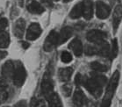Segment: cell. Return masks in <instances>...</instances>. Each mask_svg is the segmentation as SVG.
<instances>
[{"label": "cell", "mask_w": 122, "mask_h": 107, "mask_svg": "<svg viewBox=\"0 0 122 107\" xmlns=\"http://www.w3.org/2000/svg\"><path fill=\"white\" fill-rule=\"evenodd\" d=\"M118 52H119V45H118V41L116 39H114L112 41V49L110 50V55L109 57L111 58V60H113L116 58L118 55Z\"/></svg>", "instance_id": "obj_21"}, {"label": "cell", "mask_w": 122, "mask_h": 107, "mask_svg": "<svg viewBox=\"0 0 122 107\" xmlns=\"http://www.w3.org/2000/svg\"><path fill=\"white\" fill-rule=\"evenodd\" d=\"M8 97V93L5 91H3V92H0V104H2L5 101Z\"/></svg>", "instance_id": "obj_29"}, {"label": "cell", "mask_w": 122, "mask_h": 107, "mask_svg": "<svg viewBox=\"0 0 122 107\" xmlns=\"http://www.w3.org/2000/svg\"><path fill=\"white\" fill-rule=\"evenodd\" d=\"M41 3L47 7H52L53 6V0H41Z\"/></svg>", "instance_id": "obj_30"}, {"label": "cell", "mask_w": 122, "mask_h": 107, "mask_svg": "<svg viewBox=\"0 0 122 107\" xmlns=\"http://www.w3.org/2000/svg\"><path fill=\"white\" fill-rule=\"evenodd\" d=\"M26 8H27V11H29V12H31V13H33V14H41V13H43L45 11L44 7H43L39 2H37L35 0L30 1V2L27 4Z\"/></svg>", "instance_id": "obj_14"}, {"label": "cell", "mask_w": 122, "mask_h": 107, "mask_svg": "<svg viewBox=\"0 0 122 107\" xmlns=\"http://www.w3.org/2000/svg\"><path fill=\"white\" fill-rule=\"evenodd\" d=\"M55 1H59V0H55Z\"/></svg>", "instance_id": "obj_34"}, {"label": "cell", "mask_w": 122, "mask_h": 107, "mask_svg": "<svg viewBox=\"0 0 122 107\" xmlns=\"http://www.w3.org/2000/svg\"><path fill=\"white\" fill-rule=\"evenodd\" d=\"M122 20V5H118L115 7L113 11V16H112V28H113V33H115L118 30L119 24Z\"/></svg>", "instance_id": "obj_9"}, {"label": "cell", "mask_w": 122, "mask_h": 107, "mask_svg": "<svg viewBox=\"0 0 122 107\" xmlns=\"http://www.w3.org/2000/svg\"><path fill=\"white\" fill-rule=\"evenodd\" d=\"M85 54L87 55H97V49H96V47L87 46V47H86V49H85Z\"/></svg>", "instance_id": "obj_25"}, {"label": "cell", "mask_w": 122, "mask_h": 107, "mask_svg": "<svg viewBox=\"0 0 122 107\" xmlns=\"http://www.w3.org/2000/svg\"><path fill=\"white\" fill-rule=\"evenodd\" d=\"M14 72V63L11 61H7L2 66V74L5 78H12Z\"/></svg>", "instance_id": "obj_16"}, {"label": "cell", "mask_w": 122, "mask_h": 107, "mask_svg": "<svg viewBox=\"0 0 122 107\" xmlns=\"http://www.w3.org/2000/svg\"><path fill=\"white\" fill-rule=\"evenodd\" d=\"M98 47H96L97 49V55H102V56H109L110 55V47L106 41H104L100 44H97Z\"/></svg>", "instance_id": "obj_19"}, {"label": "cell", "mask_w": 122, "mask_h": 107, "mask_svg": "<svg viewBox=\"0 0 122 107\" xmlns=\"http://www.w3.org/2000/svg\"><path fill=\"white\" fill-rule=\"evenodd\" d=\"M25 29V19L20 18L16 21L14 25V34L18 38H22Z\"/></svg>", "instance_id": "obj_15"}, {"label": "cell", "mask_w": 122, "mask_h": 107, "mask_svg": "<svg viewBox=\"0 0 122 107\" xmlns=\"http://www.w3.org/2000/svg\"><path fill=\"white\" fill-rule=\"evenodd\" d=\"M73 104L76 107H83L86 103V97L83 91L80 89H76L73 95Z\"/></svg>", "instance_id": "obj_10"}, {"label": "cell", "mask_w": 122, "mask_h": 107, "mask_svg": "<svg viewBox=\"0 0 122 107\" xmlns=\"http://www.w3.org/2000/svg\"><path fill=\"white\" fill-rule=\"evenodd\" d=\"M4 107H9V106H4Z\"/></svg>", "instance_id": "obj_35"}, {"label": "cell", "mask_w": 122, "mask_h": 107, "mask_svg": "<svg viewBox=\"0 0 122 107\" xmlns=\"http://www.w3.org/2000/svg\"><path fill=\"white\" fill-rule=\"evenodd\" d=\"M10 45V36L6 32L0 33V48H7Z\"/></svg>", "instance_id": "obj_20"}, {"label": "cell", "mask_w": 122, "mask_h": 107, "mask_svg": "<svg viewBox=\"0 0 122 107\" xmlns=\"http://www.w3.org/2000/svg\"><path fill=\"white\" fill-rule=\"evenodd\" d=\"M61 61L64 63H69L72 61V55H71L70 53L67 52V51H64V52L61 53Z\"/></svg>", "instance_id": "obj_24"}, {"label": "cell", "mask_w": 122, "mask_h": 107, "mask_svg": "<svg viewBox=\"0 0 122 107\" xmlns=\"http://www.w3.org/2000/svg\"><path fill=\"white\" fill-rule=\"evenodd\" d=\"M8 25V20L5 18L0 19V33H3Z\"/></svg>", "instance_id": "obj_26"}, {"label": "cell", "mask_w": 122, "mask_h": 107, "mask_svg": "<svg viewBox=\"0 0 122 107\" xmlns=\"http://www.w3.org/2000/svg\"><path fill=\"white\" fill-rule=\"evenodd\" d=\"M91 68H92V70L97 72H104L107 70L106 66H105L104 64L98 62V61H93V62L91 63Z\"/></svg>", "instance_id": "obj_22"}, {"label": "cell", "mask_w": 122, "mask_h": 107, "mask_svg": "<svg viewBox=\"0 0 122 107\" xmlns=\"http://www.w3.org/2000/svg\"><path fill=\"white\" fill-rule=\"evenodd\" d=\"M119 70H115L113 72L112 76L110 81H109L107 87H106V93H105V96L103 97L101 107H110L112 103V99L113 97L115 91H116L117 89V86H118V83H119Z\"/></svg>", "instance_id": "obj_2"}, {"label": "cell", "mask_w": 122, "mask_h": 107, "mask_svg": "<svg viewBox=\"0 0 122 107\" xmlns=\"http://www.w3.org/2000/svg\"><path fill=\"white\" fill-rule=\"evenodd\" d=\"M83 81H84V77H83L81 74H77L76 76L75 83L77 85V86H81V85H83Z\"/></svg>", "instance_id": "obj_27"}, {"label": "cell", "mask_w": 122, "mask_h": 107, "mask_svg": "<svg viewBox=\"0 0 122 107\" xmlns=\"http://www.w3.org/2000/svg\"><path fill=\"white\" fill-rule=\"evenodd\" d=\"M69 49H71L76 56H80L83 52V47L82 41L77 38L73 39L69 45Z\"/></svg>", "instance_id": "obj_12"}, {"label": "cell", "mask_w": 122, "mask_h": 107, "mask_svg": "<svg viewBox=\"0 0 122 107\" xmlns=\"http://www.w3.org/2000/svg\"><path fill=\"white\" fill-rule=\"evenodd\" d=\"M61 92L64 97H69L72 92V86L70 84H64L61 86Z\"/></svg>", "instance_id": "obj_23"}, {"label": "cell", "mask_w": 122, "mask_h": 107, "mask_svg": "<svg viewBox=\"0 0 122 107\" xmlns=\"http://www.w3.org/2000/svg\"><path fill=\"white\" fill-rule=\"evenodd\" d=\"M106 37H107V34L105 32L100 30H91L86 34V38L90 42L95 43L97 45L106 41Z\"/></svg>", "instance_id": "obj_5"}, {"label": "cell", "mask_w": 122, "mask_h": 107, "mask_svg": "<svg viewBox=\"0 0 122 107\" xmlns=\"http://www.w3.org/2000/svg\"><path fill=\"white\" fill-rule=\"evenodd\" d=\"M106 83V77L104 76H94L91 78H84L83 85L95 97L102 94L103 87Z\"/></svg>", "instance_id": "obj_1"}, {"label": "cell", "mask_w": 122, "mask_h": 107, "mask_svg": "<svg viewBox=\"0 0 122 107\" xmlns=\"http://www.w3.org/2000/svg\"><path fill=\"white\" fill-rule=\"evenodd\" d=\"M72 74H73V69L70 68V67L60 69L58 72L59 79H60V81H61V82H68V81H69V79L71 78Z\"/></svg>", "instance_id": "obj_17"}, {"label": "cell", "mask_w": 122, "mask_h": 107, "mask_svg": "<svg viewBox=\"0 0 122 107\" xmlns=\"http://www.w3.org/2000/svg\"><path fill=\"white\" fill-rule=\"evenodd\" d=\"M69 1H72V0H63L64 3H68V2H69Z\"/></svg>", "instance_id": "obj_33"}, {"label": "cell", "mask_w": 122, "mask_h": 107, "mask_svg": "<svg viewBox=\"0 0 122 107\" xmlns=\"http://www.w3.org/2000/svg\"><path fill=\"white\" fill-rule=\"evenodd\" d=\"M41 92L46 98H48V97L54 92V83L53 80H52V76L48 71L45 73L43 78H42Z\"/></svg>", "instance_id": "obj_4"}, {"label": "cell", "mask_w": 122, "mask_h": 107, "mask_svg": "<svg viewBox=\"0 0 122 107\" xmlns=\"http://www.w3.org/2000/svg\"><path fill=\"white\" fill-rule=\"evenodd\" d=\"M73 34V30L69 26H65L61 30L60 33H58V45L63 44L66 42Z\"/></svg>", "instance_id": "obj_13"}, {"label": "cell", "mask_w": 122, "mask_h": 107, "mask_svg": "<svg viewBox=\"0 0 122 107\" xmlns=\"http://www.w3.org/2000/svg\"><path fill=\"white\" fill-rule=\"evenodd\" d=\"M83 5V16L84 19L89 20L93 16V2L92 0H83L82 1Z\"/></svg>", "instance_id": "obj_11"}, {"label": "cell", "mask_w": 122, "mask_h": 107, "mask_svg": "<svg viewBox=\"0 0 122 107\" xmlns=\"http://www.w3.org/2000/svg\"><path fill=\"white\" fill-rule=\"evenodd\" d=\"M6 88H7V84H6L5 81L0 77V92L5 91Z\"/></svg>", "instance_id": "obj_28"}, {"label": "cell", "mask_w": 122, "mask_h": 107, "mask_svg": "<svg viewBox=\"0 0 122 107\" xmlns=\"http://www.w3.org/2000/svg\"><path fill=\"white\" fill-rule=\"evenodd\" d=\"M21 44H22V47H24L25 49H26L27 47H29V43H27V42H25V41H23V42L21 43Z\"/></svg>", "instance_id": "obj_32"}, {"label": "cell", "mask_w": 122, "mask_h": 107, "mask_svg": "<svg viewBox=\"0 0 122 107\" xmlns=\"http://www.w3.org/2000/svg\"><path fill=\"white\" fill-rule=\"evenodd\" d=\"M81 16H83V5H82V2L76 4L69 12V17L73 19H79Z\"/></svg>", "instance_id": "obj_18"}, {"label": "cell", "mask_w": 122, "mask_h": 107, "mask_svg": "<svg viewBox=\"0 0 122 107\" xmlns=\"http://www.w3.org/2000/svg\"><path fill=\"white\" fill-rule=\"evenodd\" d=\"M6 55H7V53H6L5 51H0V60L5 58Z\"/></svg>", "instance_id": "obj_31"}, {"label": "cell", "mask_w": 122, "mask_h": 107, "mask_svg": "<svg viewBox=\"0 0 122 107\" xmlns=\"http://www.w3.org/2000/svg\"><path fill=\"white\" fill-rule=\"evenodd\" d=\"M26 78V71L24 65L20 61H17L14 64V72L12 76L14 84L17 87H21Z\"/></svg>", "instance_id": "obj_3"}, {"label": "cell", "mask_w": 122, "mask_h": 107, "mask_svg": "<svg viewBox=\"0 0 122 107\" xmlns=\"http://www.w3.org/2000/svg\"><path fill=\"white\" fill-rule=\"evenodd\" d=\"M41 27L38 23H32L26 31V39L29 41H34L41 34Z\"/></svg>", "instance_id": "obj_8"}, {"label": "cell", "mask_w": 122, "mask_h": 107, "mask_svg": "<svg viewBox=\"0 0 122 107\" xmlns=\"http://www.w3.org/2000/svg\"><path fill=\"white\" fill-rule=\"evenodd\" d=\"M58 45V33L56 31H51L45 40L44 50L46 52H50Z\"/></svg>", "instance_id": "obj_6"}, {"label": "cell", "mask_w": 122, "mask_h": 107, "mask_svg": "<svg viewBox=\"0 0 122 107\" xmlns=\"http://www.w3.org/2000/svg\"><path fill=\"white\" fill-rule=\"evenodd\" d=\"M111 13V8L108 5L105 4L103 1H97L96 3V14L99 19H107Z\"/></svg>", "instance_id": "obj_7"}]
</instances>
